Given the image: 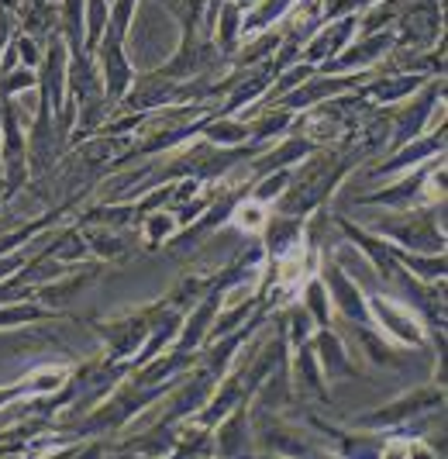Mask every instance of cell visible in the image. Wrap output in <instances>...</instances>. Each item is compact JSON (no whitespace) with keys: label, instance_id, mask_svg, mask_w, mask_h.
I'll use <instances>...</instances> for the list:
<instances>
[{"label":"cell","instance_id":"21","mask_svg":"<svg viewBox=\"0 0 448 459\" xmlns=\"http://www.w3.org/2000/svg\"><path fill=\"white\" fill-rule=\"evenodd\" d=\"M293 4H297V0H259V4L252 7V14H242V39H248V35L259 31V28H269V24L280 22V18H287Z\"/></svg>","mask_w":448,"mask_h":459},{"label":"cell","instance_id":"15","mask_svg":"<svg viewBox=\"0 0 448 459\" xmlns=\"http://www.w3.org/2000/svg\"><path fill=\"white\" fill-rule=\"evenodd\" d=\"M97 273H100L97 266H93V270H83V273H80V266H76L69 276H59V280H52V283H35V298L42 300V304H48V311H52V307H66L69 300L76 298Z\"/></svg>","mask_w":448,"mask_h":459},{"label":"cell","instance_id":"31","mask_svg":"<svg viewBox=\"0 0 448 459\" xmlns=\"http://www.w3.org/2000/svg\"><path fill=\"white\" fill-rule=\"evenodd\" d=\"M0 194H7V190H4V180H0ZM0 201H4V197H0Z\"/></svg>","mask_w":448,"mask_h":459},{"label":"cell","instance_id":"29","mask_svg":"<svg viewBox=\"0 0 448 459\" xmlns=\"http://www.w3.org/2000/svg\"><path fill=\"white\" fill-rule=\"evenodd\" d=\"M14 48H18V59H22V66L35 69L42 63V46H39V39H31V35H18L14 39Z\"/></svg>","mask_w":448,"mask_h":459},{"label":"cell","instance_id":"26","mask_svg":"<svg viewBox=\"0 0 448 459\" xmlns=\"http://www.w3.org/2000/svg\"><path fill=\"white\" fill-rule=\"evenodd\" d=\"M358 342H362V349L369 352V359L376 363V367H401V356L390 349V345L383 342L380 335L369 328V325H362L358 328Z\"/></svg>","mask_w":448,"mask_h":459},{"label":"cell","instance_id":"19","mask_svg":"<svg viewBox=\"0 0 448 459\" xmlns=\"http://www.w3.org/2000/svg\"><path fill=\"white\" fill-rule=\"evenodd\" d=\"M80 235H83V242H87L90 253L100 255V259H114V255L128 253V238L117 235V229H108V225H87Z\"/></svg>","mask_w":448,"mask_h":459},{"label":"cell","instance_id":"8","mask_svg":"<svg viewBox=\"0 0 448 459\" xmlns=\"http://www.w3.org/2000/svg\"><path fill=\"white\" fill-rule=\"evenodd\" d=\"M352 31H356V14L335 18V22H324L311 39L304 42V48H300V52H304V63H311L314 69L321 66V63H332L338 52L349 46Z\"/></svg>","mask_w":448,"mask_h":459},{"label":"cell","instance_id":"11","mask_svg":"<svg viewBox=\"0 0 448 459\" xmlns=\"http://www.w3.org/2000/svg\"><path fill=\"white\" fill-rule=\"evenodd\" d=\"M311 345H314L317 363H321L324 380H338V377H358L356 363H352V359H349V352H345L341 335H335V332H332V325L317 328V335L311 339Z\"/></svg>","mask_w":448,"mask_h":459},{"label":"cell","instance_id":"3","mask_svg":"<svg viewBox=\"0 0 448 459\" xmlns=\"http://www.w3.org/2000/svg\"><path fill=\"white\" fill-rule=\"evenodd\" d=\"M442 97V80L435 76V80H427L421 91L410 93V100L403 104L401 111H393L390 115V145L386 149H401L407 142H414V138L425 132V125L431 121V108H435V100Z\"/></svg>","mask_w":448,"mask_h":459},{"label":"cell","instance_id":"27","mask_svg":"<svg viewBox=\"0 0 448 459\" xmlns=\"http://www.w3.org/2000/svg\"><path fill=\"white\" fill-rule=\"evenodd\" d=\"M35 87H39V73L28 66H18L0 76V97H18V93L35 91Z\"/></svg>","mask_w":448,"mask_h":459},{"label":"cell","instance_id":"10","mask_svg":"<svg viewBox=\"0 0 448 459\" xmlns=\"http://www.w3.org/2000/svg\"><path fill=\"white\" fill-rule=\"evenodd\" d=\"M435 152H445V125H438V132L425 142H407L401 149H393V156L386 162H380L376 169H369V177L373 180H380V177H393V173H401L407 166H418V162L431 160Z\"/></svg>","mask_w":448,"mask_h":459},{"label":"cell","instance_id":"28","mask_svg":"<svg viewBox=\"0 0 448 459\" xmlns=\"http://www.w3.org/2000/svg\"><path fill=\"white\" fill-rule=\"evenodd\" d=\"M177 229H179V221L173 218V214H152V218H149V225L142 229L145 246H149V249H156V246H162V242H166Z\"/></svg>","mask_w":448,"mask_h":459},{"label":"cell","instance_id":"7","mask_svg":"<svg viewBox=\"0 0 448 459\" xmlns=\"http://www.w3.org/2000/svg\"><path fill=\"white\" fill-rule=\"evenodd\" d=\"M324 287H328V294H332V307H338L349 322L373 325V318H369V304H366V298H362L358 283L356 280H349V270L338 263L335 255L324 263Z\"/></svg>","mask_w":448,"mask_h":459},{"label":"cell","instance_id":"20","mask_svg":"<svg viewBox=\"0 0 448 459\" xmlns=\"http://www.w3.org/2000/svg\"><path fill=\"white\" fill-rule=\"evenodd\" d=\"M403 0H373L366 4L362 18H356V31L358 35H376V31H386V24L397 22Z\"/></svg>","mask_w":448,"mask_h":459},{"label":"cell","instance_id":"25","mask_svg":"<svg viewBox=\"0 0 448 459\" xmlns=\"http://www.w3.org/2000/svg\"><path fill=\"white\" fill-rule=\"evenodd\" d=\"M304 307L311 311V318L317 328L332 325V298H328L324 280H307V287H304Z\"/></svg>","mask_w":448,"mask_h":459},{"label":"cell","instance_id":"6","mask_svg":"<svg viewBox=\"0 0 448 459\" xmlns=\"http://www.w3.org/2000/svg\"><path fill=\"white\" fill-rule=\"evenodd\" d=\"M397 22H401V35H393V42L410 48H425L431 42H438L442 7L435 0H414V4H403Z\"/></svg>","mask_w":448,"mask_h":459},{"label":"cell","instance_id":"18","mask_svg":"<svg viewBox=\"0 0 448 459\" xmlns=\"http://www.w3.org/2000/svg\"><path fill=\"white\" fill-rule=\"evenodd\" d=\"M56 31L63 35L69 56L87 52L83 48V0H63L59 4V18H56Z\"/></svg>","mask_w":448,"mask_h":459},{"label":"cell","instance_id":"16","mask_svg":"<svg viewBox=\"0 0 448 459\" xmlns=\"http://www.w3.org/2000/svg\"><path fill=\"white\" fill-rule=\"evenodd\" d=\"M304 238V218H293V214H272L266 218V253L276 259V255L290 253L293 246H300Z\"/></svg>","mask_w":448,"mask_h":459},{"label":"cell","instance_id":"5","mask_svg":"<svg viewBox=\"0 0 448 459\" xmlns=\"http://www.w3.org/2000/svg\"><path fill=\"white\" fill-rule=\"evenodd\" d=\"M369 318L380 325L386 335L401 339L403 345L425 349V325H421V318H418L403 300L383 298L380 290H373V294H369Z\"/></svg>","mask_w":448,"mask_h":459},{"label":"cell","instance_id":"14","mask_svg":"<svg viewBox=\"0 0 448 459\" xmlns=\"http://www.w3.org/2000/svg\"><path fill=\"white\" fill-rule=\"evenodd\" d=\"M293 380L290 387L297 394H311L317 401H328V391H324V373H321V363L314 356V345L311 342H300L297 345V356H293Z\"/></svg>","mask_w":448,"mask_h":459},{"label":"cell","instance_id":"30","mask_svg":"<svg viewBox=\"0 0 448 459\" xmlns=\"http://www.w3.org/2000/svg\"><path fill=\"white\" fill-rule=\"evenodd\" d=\"M18 4L22 0H0V7H7V11H18Z\"/></svg>","mask_w":448,"mask_h":459},{"label":"cell","instance_id":"23","mask_svg":"<svg viewBox=\"0 0 448 459\" xmlns=\"http://www.w3.org/2000/svg\"><path fill=\"white\" fill-rule=\"evenodd\" d=\"M108 0H83V48L93 56V48L104 35V24H108Z\"/></svg>","mask_w":448,"mask_h":459},{"label":"cell","instance_id":"1","mask_svg":"<svg viewBox=\"0 0 448 459\" xmlns=\"http://www.w3.org/2000/svg\"><path fill=\"white\" fill-rule=\"evenodd\" d=\"M445 211V201L427 207H401L397 214H383L373 221L376 235H390L393 246L410 253H445V235L438 229V218Z\"/></svg>","mask_w":448,"mask_h":459},{"label":"cell","instance_id":"2","mask_svg":"<svg viewBox=\"0 0 448 459\" xmlns=\"http://www.w3.org/2000/svg\"><path fill=\"white\" fill-rule=\"evenodd\" d=\"M442 404H445V394L442 387H418V391L410 394H401L393 404H386V408H376V411H366L358 418L356 425L358 429H397L403 421H418V418H425L431 411H442Z\"/></svg>","mask_w":448,"mask_h":459},{"label":"cell","instance_id":"22","mask_svg":"<svg viewBox=\"0 0 448 459\" xmlns=\"http://www.w3.org/2000/svg\"><path fill=\"white\" fill-rule=\"evenodd\" d=\"M201 132L207 135V142H214L221 149H231V145H242L248 138V125L246 121H235V117L214 115V121H207Z\"/></svg>","mask_w":448,"mask_h":459},{"label":"cell","instance_id":"24","mask_svg":"<svg viewBox=\"0 0 448 459\" xmlns=\"http://www.w3.org/2000/svg\"><path fill=\"white\" fill-rule=\"evenodd\" d=\"M283 42V35L280 31H266V35H259L255 42H248L242 52H231L235 56V69H248V66H259L263 59H269L276 48Z\"/></svg>","mask_w":448,"mask_h":459},{"label":"cell","instance_id":"4","mask_svg":"<svg viewBox=\"0 0 448 459\" xmlns=\"http://www.w3.org/2000/svg\"><path fill=\"white\" fill-rule=\"evenodd\" d=\"M159 307H162V304L142 307V311L125 315V318H114V322H97V325H93V328L100 332V339L108 342L111 359H128V356H134V349H142L145 335H149V328H152V322H156Z\"/></svg>","mask_w":448,"mask_h":459},{"label":"cell","instance_id":"13","mask_svg":"<svg viewBox=\"0 0 448 459\" xmlns=\"http://www.w3.org/2000/svg\"><path fill=\"white\" fill-rule=\"evenodd\" d=\"M427 80H435L431 73H380L376 80L366 83V97H373L376 104H393L403 100L414 91H421Z\"/></svg>","mask_w":448,"mask_h":459},{"label":"cell","instance_id":"17","mask_svg":"<svg viewBox=\"0 0 448 459\" xmlns=\"http://www.w3.org/2000/svg\"><path fill=\"white\" fill-rule=\"evenodd\" d=\"M18 11H22L24 35L45 42V39L56 31V18H59V7H56V4H48V0H22Z\"/></svg>","mask_w":448,"mask_h":459},{"label":"cell","instance_id":"9","mask_svg":"<svg viewBox=\"0 0 448 459\" xmlns=\"http://www.w3.org/2000/svg\"><path fill=\"white\" fill-rule=\"evenodd\" d=\"M252 414H248V401H238L231 408V418L218 421V432H214V453L218 456H246L248 446H252Z\"/></svg>","mask_w":448,"mask_h":459},{"label":"cell","instance_id":"12","mask_svg":"<svg viewBox=\"0 0 448 459\" xmlns=\"http://www.w3.org/2000/svg\"><path fill=\"white\" fill-rule=\"evenodd\" d=\"M218 307H221V290L214 287L211 294H203V298L197 300V311L179 325L177 349H183V352H197V349L207 342V332H211V322L218 318Z\"/></svg>","mask_w":448,"mask_h":459}]
</instances>
